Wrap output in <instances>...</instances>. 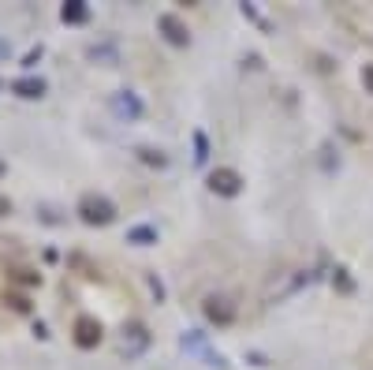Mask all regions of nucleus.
Returning a JSON list of instances; mask_svg holds the SVG:
<instances>
[{
    "instance_id": "nucleus-1",
    "label": "nucleus",
    "mask_w": 373,
    "mask_h": 370,
    "mask_svg": "<svg viewBox=\"0 0 373 370\" xmlns=\"http://www.w3.org/2000/svg\"><path fill=\"white\" fill-rule=\"evenodd\" d=\"M79 217L86 225H94V228H105V225H112L116 221V206L105 199V194H97V191H86L82 199H79Z\"/></svg>"
},
{
    "instance_id": "nucleus-2",
    "label": "nucleus",
    "mask_w": 373,
    "mask_h": 370,
    "mask_svg": "<svg viewBox=\"0 0 373 370\" xmlns=\"http://www.w3.org/2000/svg\"><path fill=\"white\" fill-rule=\"evenodd\" d=\"M71 336H75V344H79L82 352H90V348L101 344L105 329H101V322H97L94 314H79V318H75V325H71Z\"/></svg>"
},
{
    "instance_id": "nucleus-3",
    "label": "nucleus",
    "mask_w": 373,
    "mask_h": 370,
    "mask_svg": "<svg viewBox=\"0 0 373 370\" xmlns=\"http://www.w3.org/2000/svg\"><path fill=\"white\" fill-rule=\"evenodd\" d=\"M210 191L221 194V199H235V194L243 191V176H239L235 169H213L210 172Z\"/></svg>"
},
{
    "instance_id": "nucleus-4",
    "label": "nucleus",
    "mask_w": 373,
    "mask_h": 370,
    "mask_svg": "<svg viewBox=\"0 0 373 370\" xmlns=\"http://www.w3.org/2000/svg\"><path fill=\"white\" fill-rule=\"evenodd\" d=\"M157 27H161V34H164L168 45H175V49H186V45H191V30H186V23H183L180 15L164 12V15L157 19Z\"/></svg>"
},
{
    "instance_id": "nucleus-5",
    "label": "nucleus",
    "mask_w": 373,
    "mask_h": 370,
    "mask_svg": "<svg viewBox=\"0 0 373 370\" xmlns=\"http://www.w3.org/2000/svg\"><path fill=\"white\" fill-rule=\"evenodd\" d=\"M202 311H205V318L217 322V325H232L235 322V303L228 296H210L202 303Z\"/></svg>"
},
{
    "instance_id": "nucleus-6",
    "label": "nucleus",
    "mask_w": 373,
    "mask_h": 370,
    "mask_svg": "<svg viewBox=\"0 0 373 370\" xmlns=\"http://www.w3.org/2000/svg\"><path fill=\"white\" fill-rule=\"evenodd\" d=\"M146 344H149L146 325H142V322H131V325H124V352H127V355H138Z\"/></svg>"
},
{
    "instance_id": "nucleus-7",
    "label": "nucleus",
    "mask_w": 373,
    "mask_h": 370,
    "mask_svg": "<svg viewBox=\"0 0 373 370\" xmlns=\"http://www.w3.org/2000/svg\"><path fill=\"white\" fill-rule=\"evenodd\" d=\"M12 94H19L23 101H38L45 94V79H34V75H23V79L12 83Z\"/></svg>"
},
{
    "instance_id": "nucleus-8",
    "label": "nucleus",
    "mask_w": 373,
    "mask_h": 370,
    "mask_svg": "<svg viewBox=\"0 0 373 370\" xmlns=\"http://www.w3.org/2000/svg\"><path fill=\"white\" fill-rule=\"evenodd\" d=\"M112 108H116V116H127V120H138L142 116V101L131 90H119L112 97Z\"/></svg>"
},
{
    "instance_id": "nucleus-9",
    "label": "nucleus",
    "mask_w": 373,
    "mask_h": 370,
    "mask_svg": "<svg viewBox=\"0 0 373 370\" xmlns=\"http://www.w3.org/2000/svg\"><path fill=\"white\" fill-rule=\"evenodd\" d=\"M60 19L68 27H82L86 19H90V4H86V0H68V4L60 8Z\"/></svg>"
},
{
    "instance_id": "nucleus-10",
    "label": "nucleus",
    "mask_w": 373,
    "mask_h": 370,
    "mask_svg": "<svg viewBox=\"0 0 373 370\" xmlns=\"http://www.w3.org/2000/svg\"><path fill=\"white\" fill-rule=\"evenodd\" d=\"M127 243H138V247H149V243H157V228H149V225H138V228H131V232H127Z\"/></svg>"
},
{
    "instance_id": "nucleus-11",
    "label": "nucleus",
    "mask_w": 373,
    "mask_h": 370,
    "mask_svg": "<svg viewBox=\"0 0 373 370\" xmlns=\"http://www.w3.org/2000/svg\"><path fill=\"white\" fill-rule=\"evenodd\" d=\"M138 157L146 161V165H157V169H164V165H168V157H164L161 150H153V146H138Z\"/></svg>"
},
{
    "instance_id": "nucleus-12",
    "label": "nucleus",
    "mask_w": 373,
    "mask_h": 370,
    "mask_svg": "<svg viewBox=\"0 0 373 370\" xmlns=\"http://www.w3.org/2000/svg\"><path fill=\"white\" fill-rule=\"evenodd\" d=\"M4 303H8L12 311H19V314H27V311H30V299H27V296H19V292H4Z\"/></svg>"
},
{
    "instance_id": "nucleus-13",
    "label": "nucleus",
    "mask_w": 373,
    "mask_h": 370,
    "mask_svg": "<svg viewBox=\"0 0 373 370\" xmlns=\"http://www.w3.org/2000/svg\"><path fill=\"white\" fill-rule=\"evenodd\" d=\"M12 280H15V285H27V288L41 285V277H38V273H30V269H12Z\"/></svg>"
},
{
    "instance_id": "nucleus-14",
    "label": "nucleus",
    "mask_w": 373,
    "mask_h": 370,
    "mask_svg": "<svg viewBox=\"0 0 373 370\" xmlns=\"http://www.w3.org/2000/svg\"><path fill=\"white\" fill-rule=\"evenodd\" d=\"M194 146H198V154H194V161H205V150H210V146H205V135H194Z\"/></svg>"
},
{
    "instance_id": "nucleus-15",
    "label": "nucleus",
    "mask_w": 373,
    "mask_h": 370,
    "mask_svg": "<svg viewBox=\"0 0 373 370\" xmlns=\"http://www.w3.org/2000/svg\"><path fill=\"white\" fill-rule=\"evenodd\" d=\"M362 83H366L370 94H373V64H366V68H362Z\"/></svg>"
},
{
    "instance_id": "nucleus-16",
    "label": "nucleus",
    "mask_w": 373,
    "mask_h": 370,
    "mask_svg": "<svg viewBox=\"0 0 373 370\" xmlns=\"http://www.w3.org/2000/svg\"><path fill=\"white\" fill-rule=\"evenodd\" d=\"M12 213V199H8V194H0V217H8Z\"/></svg>"
},
{
    "instance_id": "nucleus-17",
    "label": "nucleus",
    "mask_w": 373,
    "mask_h": 370,
    "mask_svg": "<svg viewBox=\"0 0 373 370\" xmlns=\"http://www.w3.org/2000/svg\"><path fill=\"white\" fill-rule=\"evenodd\" d=\"M336 280H339V288H344V292H351V280L344 277V269H336Z\"/></svg>"
},
{
    "instance_id": "nucleus-18",
    "label": "nucleus",
    "mask_w": 373,
    "mask_h": 370,
    "mask_svg": "<svg viewBox=\"0 0 373 370\" xmlns=\"http://www.w3.org/2000/svg\"><path fill=\"white\" fill-rule=\"evenodd\" d=\"M4 169H8V165H4V161H0V176H4Z\"/></svg>"
}]
</instances>
